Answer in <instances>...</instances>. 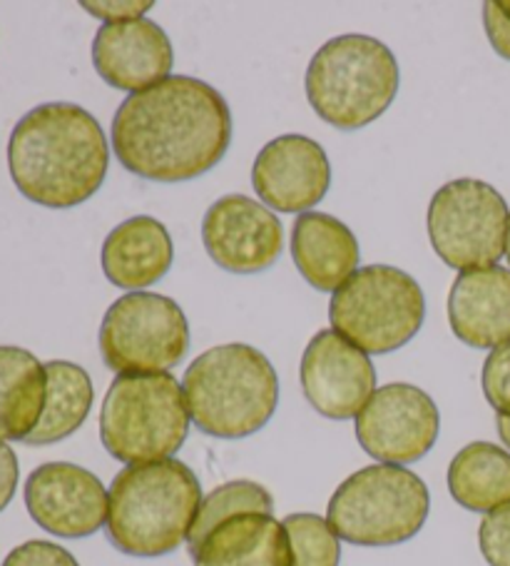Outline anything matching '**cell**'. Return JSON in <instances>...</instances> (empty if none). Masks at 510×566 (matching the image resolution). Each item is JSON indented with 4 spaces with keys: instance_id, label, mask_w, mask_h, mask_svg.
I'll return each instance as SVG.
<instances>
[{
    "instance_id": "obj_1",
    "label": "cell",
    "mask_w": 510,
    "mask_h": 566,
    "mask_svg": "<svg viewBox=\"0 0 510 566\" xmlns=\"http://www.w3.org/2000/svg\"><path fill=\"white\" fill-rule=\"evenodd\" d=\"M113 150L150 182H188L217 168L232 143V113L217 87L192 75L132 93L113 118Z\"/></svg>"
},
{
    "instance_id": "obj_2",
    "label": "cell",
    "mask_w": 510,
    "mask_h": 566,
    "mask_svg": "<svg viewBox=\"0 0 510 566\" xmlns=\"http://www.w3.org/2000/svg\"><path fill=\"white\" fill-rule=\"evenodd\" d=\"M110 148L85 107L43 103L25 113L8 140V170L18 192L51 210H71L103 188Z\"/></svg>"
},
{
    "instance_id": "obj_3",
    "label": "cell",
    "mask_w": 510,
    "mask_h": 566,
    "mask_svg": "<svg viewBox=\"0 0 510 566\" xmlns=\"http://www.w3.org/2000/svg\"><path fill=\"white\" fill-rule=\"evenodd\" d=\"M107 492V539L140 559L172 554L188 542L202 504L198 474L180 460L125 467Z\"/></svg>"
},
{
    "instance_id": "obj_4",
    "label": "cell",
    "mask_w": 510,
    "mask_h": 566,
    "mask_svg": "<svg viewBox=\"0 0 510 566\" xmlns=\"http://www.w3.org/2000/svg\"><path fill=\"white\" fill-rule=\"evenodd\" d=\"M182 392L200 432L244 439L267 427L277 412L279 377L257 347L220 345L188 367Z\"/></svg>"
},
{
    "instance_id": "obj_5",
    "label": "cell",
    "mask_w": 510,
    "mask_h": 566,
    "mask_svg": "<svg viewBox=\"0 0 510 566\" xmlns=\"http://www.w3.org/2000/svg\"><path fill=\"white\" fill-rule=\"evenodd\" d=\"M314 113L337 130L357 133L389 111L399 93V63L371 35H339L323 43L307 67Z\"/></svg>"
},
{
    "instance_id": "obj_6",
    "label": "cell",
    "mask_w": 510,
    "mask_h": 566,
    "mask_svg": "<svg viewBox=\"0 0 510 566\" xmlns=\"http://www.w3.org/2000/svg\"><path fill=\"white\" fill-rule=\"evenodd\" d=\"M182 382L170 373L117 375L103 399V447L123 464L172 460L190 434Z\"/></svg>"
},
{
    "instance_id": "obj_7",
    "label": "cell",
    "mask_w": 510,
    "mask_h": 566,
    "mask_svg": "<svg viewBox=\"0 0 510 566\" xmlns=\"http://www.w3.org/2000/svg\"><path fill=\"white\" fill-rule=\"evenodd\" d=\"M431 494L418 474L396 464H371L331 494L327 522L354 546H396L424 530Z\"/></svg>"
},
{
    "instance_id": "obj_8",
    "label": "cell",
    "mask_w": 510,
    "mask_h": 566,
    "mask_svg": "<svg viewBox=\"0 0 510 566\" xmlns=\"http://www.w3.org/2000/svg\"><path fill=\"white\" fill-rule=\"evenodd\" d=\"M329 319L333 332L361 353L389 355L416 337L426 319V297L404 270L359 268L331 295Z\"/></svg>"
},
{
    "instance_id": "obj_9",
    "label": "cell",
    "mask_w": 510,
    "mask_h": 566,
    "mask_svg": "<svg viewBox=\"0 0 510 566\" xmlns=\"http://www.w3.org/2000/svg\"><path fill=\"white\" fill-rule=\"evenodd\" d=\"M190 349V325L178 302L157 292H127L107 307L100 355L113 373H167Z\"/></svg>"
},
{
    "instance_id": "obj_10",
    "label": "cell",
    "mask_w": 510,
    "mask_h": 566,
    "mask_svg": "<svg viewBox=\"0 0 510 566\" xmlns=\"http://www.w3.org/2000/svg\"><path fill=\"white\" fill-rule=\"evenodd\" d=\"M510 210L493 185L474 178L446 182L428 205V238L454 270L496 268L506 255Z\"/></svg>"
},
{
    "instance_id": "obj_11",
    "label": "cell",
    "mask_w": 510,
    "mask_h": 566,
    "mask_svg": "<svg viewBox=\"0 0 510 566\" xmlns=\"http://www.w3.org/2000/svg\"><path fill=\"white\" fill-rule=\"evenodd\" d=\"M440 415L424 389L406 382L379 387L357 415V439L381 464H414L434 449Z\"/></svg>"
},
{
    "instance_id": "obj_12",
    "label": "cell",
    "mask_w": 510,
    "mask_h": 566,
    "mask_svg": "<svg viewBox=\"0 0 510 566\" xmlns=\"http://www.w3.org/2000/svg\"><path fill=\"white\" fill-rule=\"evenodd\" d=\"M202 242L217 268L234 275L269 270L284 250V228L269 208L247 195H224L202 220Z\"/></svg>"
},
{
    "instance_id": "obj_13",
    "label": "cell",
    "mask_w": 510,
    "mask_h": 566,
    "mask_svg": "<svg viewBox=\"0 0 510 566\" xmlns=\"http://www.w3.org/2000/svg\"><path fill=\"white\" fill-rule=\"evenodd\" d=\"M25 506L33 522L47 534L85 539L105 526L110 492L85 467L47 462L28 476Z\"/></svg>"
},
{
    "instance_id": "obj_14",
    "label": "cell",
    "mask_w": 510,
    "mask_h": 566,
    "mask_svg": "<svg viewBox=\"0 0 510 566\" xmlns=\"http://www.w3.org/2000/svg\"><path fill=\"white\" fill-rule=\"evenodd\" d=\"M299 377L307 402L337 422L357 419L376 392L374 363L333 329H321L311 337L301 355Z\"/></svg>"
},
{
    "instance_id": "obj_15",
    "label": "cell",
    "mask_w": 510,
    "mask_h": 566,
    "mask_svg": "<svg viewBox=\"0 0 510 566\" xmlns=\"http://www.w3.org/2000/svg\"><path fill=\"white\" fill-rule=\"evenodd\" d=\"M252 185L272 210L304 214L327 198L331 165L317 140L307 135H281L259 150Z\"/></svg>"
},
{
    "instance_id": "obj_16",
    "label": "cell",
    "mask_w": 510,
    "mask_h": 566,
    "mask_svg": "<svg viewBox=\"0 0 510 566\" xmlns=\"http://www.w3.org/2000/svg\"><path fill=\"white\" fill-rule=\"evenodd\" d=\"M93 63L107 85L125 93H142L170 77L172 41L150 18L130 23H105L95 33Z\"/></svg>"
},
{
    "instance_id": "obj_17",
    "label": "cell",
    "mask_w": 510,
    "mask_h": 566,
    "mask_svg": "<svg viewBox=\"0 0 510 566\" xmlns=\"http://www.w3.org/2000/svg\"><path fill=\"white\" fill-rule=\"evenodd\" d=\"M448 322L460 343L496 349L510 343V270H466L448 295Z\"/></svg>"
},
{
    "instance_id": "obj_18",
    "label": "cell",
    "mask_w": 510,
    "mask_h": 566,
    "mask_svg": "<svg viewBox=\"0 0 510 566\" xmlns=\"http://www.w3.org/2000/svg\"><path fill=\"white\" fill-rule=\"evenodd\" d=\"M172 260L170 232L150 214L120 222L103 245V272L120 290L140 292L155 285L170 272Z\"/></svg>"
},
{
    "instance_id": "obj_19",
    "label": "cell",
    "mask_w": 510,
    "mask_h": 566,
    "mask_svg": "<svg viewBox=\"0 0 510 566\" xmlns=\"http://www.w3.org/2000/svg\"><path fill=\"white\" fill-rule=\"evenodd\" d=\"M359 240L327 212H304L291 228V258L319 292H337L359 270Z\"/></svg>"
},
{
    "instance_id": "obj_20",
    "label": "cell",
    "mask_w": 510,
    "mask_h": 566,
    "mask_svg": "<svg viewBox=\"0 0 510 566\" xmlns=\"http://www.w3.org/2000/svg\"><path fill=\"white\" fill-rule=\"evenodd\" d=\"M194 566H291V542L272 514H237L222 522L198 549Z\"/></svg>"
},
{
    "instance_id": "obj_21",
    "label": "cell",
    "mask_w": 510,
    "mask_h": 566,
    "mask_svg": "<svg viewBox=\"0 0 510 566\" xmlns=\"http://www.w3.org/2000/svg\"><path fill=\"white\" fill-rule=\"evenodd\" d=\"M45 365L23 347L0 345V439L25 442L45 409Z\"/></svg>"
},
{
    "instance_id": "obj_22",
    "label": "cell",
    "mask_w": 510,
    "mask_h": 566,
    "mask_svg": "<svg viewBox=\"0 0 510 566\" xmlns=\"http://www.w3.org/2000/svg\"><path fill=\"white\" fill-rule=\"evenodd\" d=\"M448 492L456 504L478 514L510 504V452L490 442L466 444L448 467Z\"/></svg>"
},
{
    "instance_id": "obj_23",
    "label": "cell",
    "mask_w": 510,
    "mask_h": 566,
    "mask_svg": "<svg viewBox=\"0 0 510 566\" xmlns=\"http://www.w3.org/2000/svg\"><path fill=\"white\" fill-rule=\"evenodd\" d=\"M47 395L45 409L35 432L25 439L31 447H47L63 442L85 424L93 409V379L81 365L53 359L45 365Z\"/></svg>"
},
{
    "instance_id": "obj_24",
    "label": "cell",
    "mask_w": 510,
    "mask_h": 566,
    "mask_svg": "<svg viewBox=\"0 0 510 566\" xmlns=\"http://www.w3.org/2000/svg\"><path fill=\"white\" fill-rule=\"evenodd\" d=\"M274 500L262 484L249 480H237L217 486V490L204 496L198 512V520L192 524L188 536L190 552L208 539L222 522L232 520L237 514H272Z\"/></svg>"
},
{
    "instance_id": "obj_25",
    "label": "cell",
    "mask_w": 510,
    "mask_h": 566,
    "mask_svg": "<svg viewBox=\"0 0 510 566\" xmlns=\"http://www.w3.org/2000/svg\"><path fill=\"white\" fill-rule=\"evenodd\" d=\"M291 542V566H339L341 539L317 514H289L281 522Z\"/></svg>"
},
{
    "instance_id": "obj_26",
    "label": "cell",
    "mask_w": 510,
    "mask_h": 566,
    "mask_svg": "<svg viewBox=\"0 0 510 566\" xmlns=\"http://www.w3.org/2000/svg\"><path fill=\"white\" fill-rule=\"evenodd\" d=\"M484 395L498 417L510 419V343L496 347L486 357L484 375H480Z\"/></svg>"
},
{
    "instance_id": "obj_27",
    "label": "cell",
    "mask_w": 510,
    "mask_h": 566,
    "mask_svg": "<svg viewBox=\"0 0 510 566\" xmlns=\"http://www.w3.org/2000/svg\"><path fill=\"white\" fill-rule=\"evenodd\" d=\"M480 554L490 566H510V504L484 516L478 530Z\"/></svg>"
},
{
    "instance_id": "obj_28",
    "label": "cell",
    "mask_w": 510,
    "mask_h": 566,
    "mask_svg": "<svg viewBox=\"0 0 510 566\" xmlns=\"http://www.w3.org/2000/svg\"><path fill=\"white\" fill-rule=\"evenodd\" d=\"M3 566H81L75 556L61 544L33 539L6 556Z\"/></svg>"
},
{
    "instance_id": "obj_29",
    "label": "cell",
    "mask_w": 510,
    "mask_h": 566,
    "mask_svg": "<svg viewBox=\"0 0 510 566\" xmlns=\"http://www.w3.org/2000/svg\"><path fill=\"white\" fill-rule=\"evenodd\" d=\"M484 28L493 51L510 61V18L500 11L498 3L484 6Z\"/></svg>"
},
{
    "instance_id": "obj_30",
    "label": "cell",
    "mask_w": 510,
    "mask_h": 566,
    "mask_svg": "<svg viewBox=\"0 0 510 566\" xmlns=\"http://www.w3.org/2000/svg\"><path fill=\"white\" fill-rule=\"evenodd\" d=\"M83 8L107 23H130L140 21L142 13L150 11L152 3H83Z\"/></svg>"
},
{
    "instance_id": "obj_31",
    "label": "cell",
    "mask_w": 510,
    "mask_h": 566,
    "mask_svg": "<svg viewBox=\"0 0 510 566\" xmlns=\"http://www.w3.org/2000/svg\"><path fill=\"white\" fill-rule=\"evenodd\" d=\"M18 476H21V467H18V457L8 442L0 439V512L13 502L18 490Z\"/></svg>"
},
{
    "instance_id": "obj_32",
    "label": "cell",
    "mask_w": 510,
    "mask_h": 566,
    "mask_svg": "<svg viewBox=\"0 0 510 566\" xmlns=\"http://www.w3.org/2000/svg\"><path fill=\"white\" fill-rule=\"evenodd\" d=\"M498 434L503 439V444L510 449V419L508 417H498Z\"/></svg>"
},
{
    "instance_id": "obj_33",
    "label": "cell",
    "mask_w": 510,
    "mask_h": 566,
    "mask_svg": "<svg viewBox=\"0 0 510 566\" xmlns=\"http://www.w3.org/2000/svg\"><path fill=\"white\" fill-rule=\"evenodd\" d=\"M506 258H508V265H510V222H508V240H506Z\"/></svg>"
},
{
    "instance_id": "obj_34",
    "label": "cell",
    "mask_w": 510,
    "mask_h": 566,
    "mask_svg": "<svg viewBox=\"0 0 510 566\" xmlns=\"http://www.w3.org/2000/svg\"><path fill=\"white\" fill-rule=\"evenodd\" d=\"M498 6H500V11L510 18V0H506V3H498Z\"/></svg>"
}]
</instances>
